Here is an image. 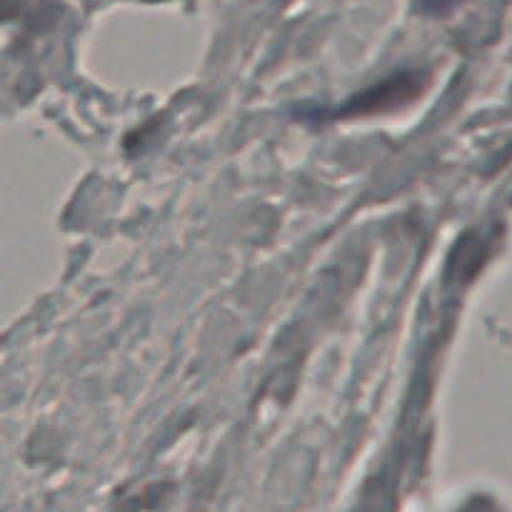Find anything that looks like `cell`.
Masks as SVG:
<instances>
[{
  "instance_id": "obj_1",
  "label": "cell",
  "mask_w": 512,
  "mask_h": 512,
  "mask_svg": "<svg viewBox=\"0 0 512 512\" xmlns=\"http://www.w3.org/2000/svg\"><path fill=\"white\" fill-rule=\"evenodd\" d=\"M460 0H418L420 10L428 15H440V13H448L450 8H455Z\"/></svg>"
}]
</instances>
